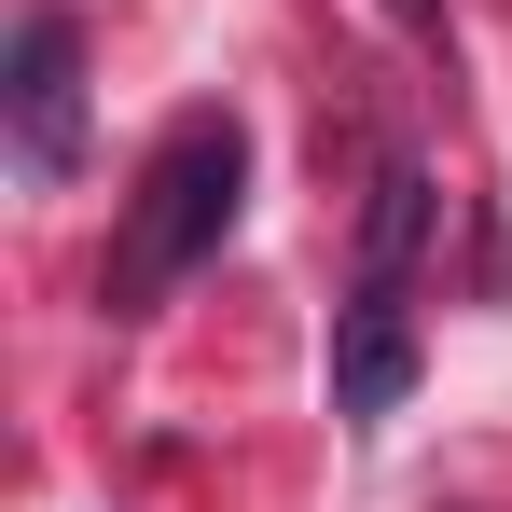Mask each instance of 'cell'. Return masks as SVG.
<instances>
[{
	"label": "cell",
	"instance_id": "6da1fadb",
	"mask_svg": "<svg viewBox=\"0 0 512 512\" xmlns=\"http://www.w3.org/2000/svg\"><path fill=\"white\" fill-rule=\"evenodd\" d=\"M236 194H250V125L236 111H180L167 139H153V167L125 194V236H111V319H153L194 263L236 236Z\"/></svg>",
	"mask_w": 512,
	"mask_h": 512
},
{
	"label": "cell",
	"instance_id": "7a4b0ae2",
	"mask_svg": "<svg viewBox=\"0 0 512 512\" xmlns=\"http://www.w3.org/2000/svg\"><path fill=\"white\" fill-rule=\"evenodd\" d=\"M0 111H14V167H28V180L84 167V28H70V14H28V28H14Z\"/></svg>",
	"mask_w": 512,
	"mask_h": 512
},
{
	"label": "cell",
	"instance_id": "3957f363",
	"mask_svg": "<svg viewBox=\"0 0 512 512\" xmlns=\"http://www.w3.org/2000/svg\"><path fill=\"white\" fill-rule=\"evenodd\" d=\"M402 388H416V319H402V291H374L360 277V305L333 319V416H402Z\"/></svg>",
	"mask_w": 512,
	"mask_h": 512
},
{
	"label": "cell",
	"instance_id": "277c9868",
	"mask_svg": "<svg viewBox=\"0 0 512 512\" xmlns=\"http://www.w3.org/2000/svg\"><path fill=\"white\" fill-rule=\"evenodd\" d=\"M429 250V180L416 167H388L374 180V236H360V277H374V291H402V263Z\"/></svg>",
	"mask_w": 512,
	"mask_h": 512
}]
</instances>
